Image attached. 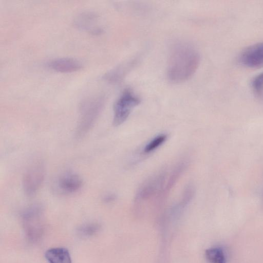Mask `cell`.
Returning <instances> with one entry per match:
<instances>
[{"label": "cell", "instance_id": "obj_1", "mask_svg": "<svg viewBox=\"0 0 263 263\" xmlns=\"http://www.w3.org/2000/svg\"><path fill=\"white\" fill-rule=\"evenodd\" d=\"M200 55L195 48L184 42L174 44L169 53L167 78L170 82L178 84L190 79L197 70Z\"/></svg>", "mask_w": 263, "mask_h": 263}, {"label": "cell", "instance_id": "obj_2", "mask_svg": "<svg viewBox=\"0 0 263 263\" xmlns=\"http://www.w3.org/2000/svg\"><path fill=\"white\" fill-rule=\"evenodd\" d=\"M104 104V98L101 97L87 99L82 104L80 119L76 132L77 138L84 136L92 127L103 109Z\"/></svg>", "mask_w": 263, "mask_h": 263}, {"label": "cell", "instance_id": "obj_3", "mask_svg": "<svg viewBox=\"0 0 263 263\" xmlns=\"http://www.w3.org/2000/svg\"><path fill=\"white\" fill-rule=\"evenodd\" d=\"M140 103V98L132 89H125L114 105L113 125L118 126L123 124L133 109Z\"/></svg>", "mask_w": 263, "mask_h": 263}, {"label": "cell", "instance_id": "obj_4", "mask_svg": "<svg viewBox=\"0 0 263 263\" xmlns=\"http://www.w3.org/2000/svg\"><path fill=\"white\" fill-rule=\"evenodd\" d=\"M166 177L167 172L163 171L147 179L137 192L135 203H143L154 197L156 199L165 185Z\"/></svg>", "mask_w": 263, "mask_h": 263}, {"label": "cell", "instance_id": "obj_5", "mask_svg": "<svg viewBox=\"0 0 263 263\" xmlns=\"http://www.w3.org/2000/svg\"><path fill=\"white\" fill-rule=\"evenodd\" d=\"M45 178V172L41 164H37L30 167L23 176L22 185L25 194L32 196L42 186Z\"/></svg>", "mask_w": 263, "mask_h": 263}, {"label": "cell", "instance_id": "obj_6", "mask_svg": "<svg viewBox=\"0 0 263 263\" xmlns=\"http://www.w3.org/2000/svg\"><path fill=\"white\" fill-rule=\"evenodd\" d=\"M239 63L250 68L263 66V42L252 45L245 49L239 57Z\"/></svg>", "mask_w": 263, "mask_h": 263}, {"label": "cell", "instance_id": "obj_7", "mask_svg": "<svg viewBox=\"0 0 263 263\" xmlns=\"http://www.w3.org/2000/svg\"><path fill=\"white\" fill-rule=\"evenodd\" d=\"M187 165L188 161L186 160H182L175 166L168 177L166 184L165 183L163 188L156 199L157 204H159L164 201L178 179L186 168Z\"/></svg>", "mask_w": 263, "mask_h": 263}, {"label": "cell", "instance_id": "obj_8", "mask_svg": "<svg viewBox=\"0 0 263 263\" xmlns=\"http://www.w3.org/2000/svg\"><path fill=\"white\" fill-rule=\"evenodd\" d=\"M58 185L59 189L65 193H73L78 191L83 185V180L78 174L67 172L59 178Z\"/></svg>", "mask_w": 263, "mask_h": 263}, {"label": "cell", "instance_id": "obj_9", "mask_svg": "<svg viewBox=\"0 0 263 263\" xmlns=\"http://www.w3.org/2000/svg\"><path fill=\"white\" fill-rule=\"evenodd\" d=\"M48 66L57 71L61 72H71L79 70L82 64L78 60L69 58H61L51 60Z\"/></svg>", "mask_w": 263, "mask_h": 263}, {"label": "cell", "instance_id": "obj_10", "mask_svg": "<svg viewBox=\"0 0 263 263\" xmlns=\"http://www.w3.org/2000/svg\"><path fill=\"white\" fill-rule=\"evenodd\" d=\"M45 257L49 263H71L69 251L64 248H54L48 250Z\"/></svg>", "mask_w": 263, "mask_h": 263}, {"label": "cell", "instance_id": "obj_11", "mask_svg": "<svg viewBox=\"0 0 263 263\" xmlns=\"http://www.w3.org/2000/svg\"><path fill=\"white\" fill-rule=\"evenodd\" d=\"M206 255L212 263H226L224 254L220 248H211L206 251Z\"/></svg>", "mask_w": 263, "mask_h": 263}, {"label": "cell", "instance_id": "obj_12", "mask_svg": "<svg viewBox=\"0 0 263 263\" xmlns=\"http://www.w3.org/2000/svg\"><path fill=\"white\" fill-rule=\"evenodd\" d=\"M166 139L165 134H160L155 137L144 146V153L148 154L153 152L164 143Z\"/></svg>", "mask_w": 263, "mask_h": 263}, {"label": "cell", "instance_id": "obj_13", "mask_svg": "<svg viewBox=\"0 0 263 263\" xmlns=\"http://www.w3.org/2000/svg\"><path fill=\"white\" fill-rule=\"evenodd\" d=\"M251 85L254 93L258 98L263 99V72L254 77Z\"/></svg>", "mask_w": 263, "mask_h": 263}, {"label": "cell", "instance_id": "obj_14", "mask_svg": "<svg viewBox=\"0 0 263 263\" xmlns=\"http://www.w3.org/2000/svg\"><path fill=\"white\" fill-rule=\"evenodd\" d=\"M116 198V196L114 194H109L106 195L104 198L103 200L106 203L110 202L115 200Z\"/></svg>", "mask_w": 263, "mask_h": 263}]
</instances>
